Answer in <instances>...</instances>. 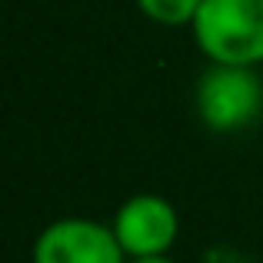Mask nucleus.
<instances>
[{
    "instance_id": "1",
    "label": "nucleus",
    "mask_w": 263,
    "mask_h": 263,
    "mask_svg": "<svg viewBox=\"0 0 263 263\" xmlns=\"http://www.w3.org/2000/svg\"><path fill=\"white\" fill-rule=\"evenodd\" d=\"M190 30L210 64L263 67V0H203Z\"/></svg>"
},
{
    "instance_id": "2",
    "label": "nucleus",
    "mask_w": 263,
    "mask_h": 263,
    "mask_svg": "<svg viewBox=\"0 0 263 263\" xmlns=\"http://www.w3.org/2000/svg\"><path fill=\"white\" fill-rule=\"evenodd\" d=\"M193 103L210 134H237L263 114V80L257 67L210 64L197 80Z\"/></svg>"
},
{
    "instance_id": "3",
    "label": "nucleus",
    "mask_w": 263,
    "mask_h": 263,
    "mask_svg": "<svg viewBox=\"0 0 263 263\" xmlns=\"http://www.w3.org/2000/svg\"><path fill=\"white\" fill-rule=\"evenodd\" d=\"M33 263H130L114 227L93 217L50 220L33 240Z\"/></svg>"
},
{
    "instance_id": "4",
    "label": "nucleus",
    "mask_w": 263,
    "mask_h": 263,
    "mask_svg": "<svg viewBox=\"0 0 263 263\" xmlns=\"http://www.w3.org/2000/svg\"><path fill=\"white\" fill-rule=\"evenodd\" d=\"M110 227L130 260L167 257L180 237V213L160 193H134L117 206Z\"/></svg>"
},
{
    "instance_id": "5",
    "label": "nucleus",
    "mask_w": 263,
    "mask_h": 263,
    "mask_svg": "<svg viewBox=\"0 0 263 263\" xmlns=\"http://www.w3.org/2000/svg\"><path fill=\"white\" fill-rule=\"evenodd\" d=\"M134 4L157 27H193L203 0H134Z\"/></svg>"
},
{
    "instance_id": "6",
    "label": "nucleus",
    "mask_w": 263,
    "mask_h": 263,
    "mask_svg": "<svg viewBox=\"0 0 263 263\" xmlns=\"http://www.w3.org/2000/svg\"><path fill=\"white\" fill-rule=\"evenodd\" d=\"M130 263H177V260L167 253V257H143V260H130Z\"/></svg>"
}]
</instances>
